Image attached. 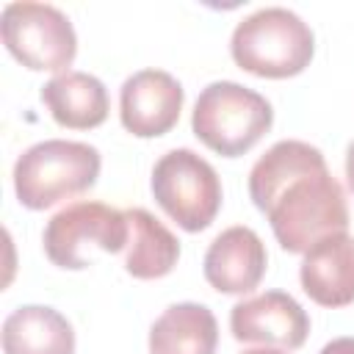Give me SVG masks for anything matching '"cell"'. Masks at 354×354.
<instances>
[{
    "label": "cell",
    "mask_w": 354,
    "mask_h": 354,
    "mask_svg": "<svg viewBox=\"0 0 354 354\" xmlns=\"http://www.w3.org/2000/svg\"><path fill=\"white\" fill-rule=\"evenodd\" d=\"M100 149L83 141L47 138L28 147L14 163V191L28 210H47L88 191L100 177Z\"/></svg>",
    "instance_id": "3"
},
{
    "label": "cell",
    "mask_w": 354,
    "mask_h": 354,
    "mask_svg": "<svg viewBox=\"0 0 354 354\" xmlns=\"http://www.w3.org/2000/svg\"><path fill=\"white\" fill-rule=\"evenodd\" d=\"M230 53L243 72L282 80L310 66L315 36L299 14L282 6H268L257 8L235 25Z\"/></svg>",
    "instance_id": "2"
},
{
    "label": "cell",
    "mask_w": 354,
    "mask_h": 354,
    "mask_svg": "<svg viewBox=\"0 0 354 354\" xmlns=\"http://www.w3.org/2000/svg\"><path fill=\"white\" fill-rule=\"evenodd\" d=\"M216 315L196 301L166 307L149 329V354H216Z\"/></svg>",
    "instance_id": "14"
},
{
    "label": "cell",
    "mask_w": 354,
    "mask_h": 354,
    "mask_svg": "<svg viewBox=\"0 0 354 354\" xmlns=\"http://www.w3.org/2000/svg\"><path fill=\"white\" fill-rule=\"evenodd\" d=\"M274 124L271 102L235 83V80H216L207 83L194 105L191 127L194 136L224 158L246 155Z\"/></svg>",
    "instance_id": "4"
},
{
    "label": "cell",
    "mask_w": 354,
    "mask_h": 354,
    "mask_svg": "<svg viewBox=\"0 0 354 354\" xmlns=\"http://www.w3.org/2000/svg\"><path fill=\"white\" fill-rule=\"evenodd\" d=\"M130 227L124 210L105 202H72L61 207L44 227L41 243L53 266L80 271L94 266L97 254H116L127 246Z\"/></svg>",
    "instance_id": "5"
},
{
    "label": "cell",
    "mask_w": 354,
    "mask_h": 354,
    "mask_svg": "<svg viewBox=\"0 0 354 354\" xmlns=\"http://www.w3.org/2000/svg\"><path fill=\"white\" fill-rule=\"evenodd\" d=\"M230 329L238 343H263L293 351L301 348L310 335V315L290 293L266 290L230 310Z\"/></svg>",
    "instance_id": "8"
},
{
    "label": "cell",
    "mask_w": 354,
    "mask_h": 354,
    "mask_svg": "<svg viewBox=\"0 0 354 354\" xmlns=\"http://www.w3.org/2000/svg\"><path fill=\"white\" fill-rule=\"evenodd\" d=\"M318 354H354V337H335Z\"/></svg>",
    "instance_id": "16"
},
{
    "label": "cell",
    "mask_w": 354,
    "mask_h": 354,
    "mask_svg": "<svg viewBox=\"0 0 354 354\" xmlns=\"http://www.w3.org/2000/svg\"><path fill=\"white\" fill-rule=\"evenodd\" d=\"M241 354H288L285 348H274V346H263V348H246Z\"/></svg>",
    "instance_id": "18"
},
{
    "label": "cell",
    "mask_w": 354,
    "mask_h": 354,
    "mask_svg": "<svg viewBox=\"0 0 354 354\" xmlns=\"http://www.w3.org/2000/svg\"><path fill=\"white\" fill-rule=\"evenodd\" d=\"M152 196L185 232H202L221 210V180L202 155L180 147L169 149L155 163Z\"/></svg>",
    "instance_id": "6"
},
{
    "label": "cell",
    "mask_w": 354,
    "mask_h": 354,
    "mask_svg": "<svg viewBox=\"0 0 354 354\" xmlns=\"http://www.w3.org/2000/svg\"><path fill=\"white\" fill-rule=\"evenodd\" d=\"M249 196L290 254H304L318 241L348 230L346 191L332 177L324 152L307 141H277L252 166Z\"/></svg>",
    "instance_id": "1"
},
{
    "label": "cell",
    "mask_w": 354,
    "mask_h": 354,
    "mask_svg": "<svg viewBox=\"0 0 354 354\" xmlns=\"http://www.w3.org/2000/svg\"><path fill=\"white\" fill-rule=\"evenodd\" d=\"M6 50L33 72H69L77 36L69 17L50 3H8L0 17Z\"/></svg>",
    "instance_id": "7"
},
{
    "label": "cell",
    "mask_w": 354,
    "mask_h": 354,
    "mask_svg": "<svg viewBox=\"0 0 354 354\" xmlns=\"http://www.w3.org/2000/svg\"><path fill=\"white\" fill-rule=\"evenodd\" d=\"M346 177H348V188L354 194V141L346 147Z\"/></svg>",
    "instance_id": "17"
},
{
    "label": "cell",
    "mask_w": 354,
    "mask_h": 354,
    "mask_svg": "<svg viewBox=\"0 0 354 354\" xmlns=\"http://www.w3.org/2000/svg\"><path fill=\"white\" fill-rule=\"evenodd\" d=\"M299 279L304 293L321 307L354 304V235L337 232L310 246Z\"/></svg>",
    "instance_id": "11"
},
{
    "label": "cell",
    "mask_w": 354,
    "mask_h": 354,
    "mask_svg": "<svg viewBox=\"0 0 354 354\" xmlns=\"http://www.w3.org/2000/svg\"><path fill=\"white\" fill-rule=\"evenodd\" d=\"M268 254L266 243L252 227H227L213 238V243L205 252L202 271L210 288L218 293H249L260 285L266 277Z\"/></svg>",
    "instance_id": "10"
},
{
    "label": "cell",
    "mask_w": 354,
    "mask_h": 354,
    "mask_svg": "<svg viewBox=\"0 0 354 354\" xmlns=\"http://www.w3.org/2000/svg\"><path fill=\"white\" fill-rule=\"evenodd\" d=\"M50 116L69 130H91L108 119V88L88 72H61L41 86Z\"/></svg>",
    "instance_id": "12"
},
{
    "label": "cell",
    "mask_w": 354,
    "mask_h": 354,
    "mask_svg": "<svg viewBox=\"0 0 354 354\" xmlns=\"http://www.w3.org/2000/svg\"><path fill=\"white\" fill-rule=\"evenodd\" d=\"M3 354H75V329L53 307H17L3 321Z\"/></svg>",
    "instance_id": "13"
},
{
    "label": "cell",
    "mask_w": 354,
    "mask_h": 354,
    "mask_svg": "<svg viewBox=\"0 0 354 354\" xmlns=\"http://www.w3.org/2000/svg\"><path fill=\"white\" fill-rule=\"evenodd\" d=\"M124 218L130 227L124 271L136 279H160L171 274L180 260V241L174 232L144 207H127Z\"/></svg>",
    "instance_id": "15"
},
{
    "label": "cell",
    "mask_w": 354,
    "mask_h": 354,
    "mask_svg": "<svg viewBox=\"0 0 354 354\" xmlns=\"http://www.w3.org/2000/svg\"><path fill=\"white\" fill-rule=\"evenodd\" d=\"M183 100L185 91L177 77L163 69H141L119 88L122 127L138 138H158L177 124Z\"/></svg>",
    "instance_id": "9"
}]
</instances>
